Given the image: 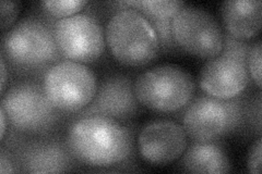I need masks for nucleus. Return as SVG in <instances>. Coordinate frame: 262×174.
I'll return each instance as SVG.
<instances>
[{"mask_svg":"<svg viewBox=\"0 0 262 174\" xmlns=\"http://www.w3.org/2000/svg\"><path fill=\"white\" fill-rule=\"evenodd\" d=\"M177 165L190 173H227L232 169L227 149L220 139L188 142Z\"/></svg>","mask_w":262,"mask_h":174,"instance_id":"obj_14","label":"nucleus"},{"mask_svg":"<svg viewBox=\"0 0 262 174\" xmlns=\"http://www.w3.org/2000/svg\"><path fill=\"white\" fill-rule=\"evenodd\" d=\"M55 21L45 13L30 14L3 33L2 57L19 76L43 78L52 65L63 60L55 39Z\"/></svg>","mask_w":262,"mask_h":174,"instance_id":"obj_2","label":"nucleus"},{"mask_svg":"<svg viewBox=\"0 0 262 174\" xmlns=\"http://www.w3.org/2000/svg\"><path fill=\"white\" fill-rule=\"evenodd\" d=\"M139 111L140 103L135 94L133 78L122 73H112L97 83L92 102L72 119L97 114L124 123L134 119Z\"/></svg>","mask_w":262,"mask_h":174,"instance_id":"obj_12","label":"nucleus"},{"mask_svg":"<svg viewBox=\"0 0 262 174\" xmlns=\"http://www.w3.org/2000/svg\"><path fill=\"white\" fill-rule=\"evenodd\" d=\"M0 8H2V31L6 32L7 29H9L14 21L16 20L20 9L21 3L20 2H2L0 3Z\"/></svg>","mask_w":262,"mask_h":174,"instance_id":"obj_20","label":"nucleus"},{"mask_svg":"<svg viewBox=\"0 0 262 174\" xmlns=\"http://www.w3.org/2000/svg\"><path fill=\"white\" fill-rule=\"evenodd\" d=\"M245 95L221 99L208 94L193 97L182 113V126L190 140H217L243 129Z\"/></svg>","mask_w":262,"mask_h":174,"instance_id":"obj_5","label":"nucleus"},{"mask_svg":"<svg viewBox=\"0 0 262 174\" xmlns=\"http://www.w3.org/2000/svg\"><path fill=\"white\" fill-rule=\"evenodd\" d=\"M54 34L63 59L85 64L96 61L104 53L103 24L90 10L56 20Z\"/></svg>","mask_w":262,"mask_h":174,"instance_id":"obj_11","label":"nucleus"},{"mask_svg":"<svg viewBox=\"0 0 262 174\" xmlns=\"http://www.w3.org/2000/svg\"><path fill=\"white\" fill-rule=\"evenodd\" d=\"M2 144L11 153L18 172L59 173L79 164L60 135L23 136L13 132V136Z\"/></svg>","mask_w":262,"mask_h":174,"instance_id":"obj_9","label":"nucleus"},{"mask_svg":"<svg viewBox=\"0 0 262 174\" xmlns=\"http://www.w3.org/2000/svg\"><path fill=\"white\" fill-rule=\"evenodd\" d=\"M248 127L250 131H256V134H261V93L259 92L250 101H246L244 126Z\"/></svg>","mask_w":262,"mask_h":174,"instance_id":"obj_18","label":"nucleus"},{"mask_svg":"<svg viewBox=\"0 0 262 174\" xmlns=\"http://www.w3.org/2000/svg\"><path fill=\"white\" fill-rule=\"evenodd\" d=\"M186 5L179 0H138V2H119L113 6L130 7L142 13L147 20L171 19L175 13Z\"/></svg>","mask_w":262,"mask_h":174,"instance_id":"obj_16","label":"nucleus"},{"mask_svg":"<svg viewBox=\"0 0 262 174\" xmlns=\"http://www.w3.org/2000/svg\"><path fill=\"white\" fill-rule=\"evenodd\" d=\"M250 40L237 39L224 31L222 52L203 64L199 85L204 93L221 99L242 95L250 84L247 67Z\"/></svg>","mask_w":262,"mask_h":174,"instance_id":"obj_7","label":"nucleus"},{"mask_svg":"<svg viewBox=\"0 0 262 174\" xmlns=\"http://www.w3.org/2000/svg\"><path fill=\"white\" fill-rule=\"evenodd\" d=\"M63 137L73 158L88 167H116L129 161L135 153L134 131L104 115L73 118Z\"/></svg>","mask_w":262,"mask_h":174,"instance_id":"obj_1","label":"nucleus"},{"mask_svg":"<svg viewBox=\"0 0 262 174\" xmlns=\"http://www.w3.org/2000/svg\"><path fill=\"white\" fill-rule=\"evenodd\" d=\"M171 33L179 49L210 59L222 52L224 31L216 19L201 7L185 5L171 18Z\"/></svg>","mask_w":262,"mask_h":174,"instance_id":"obj_10","label":"nucleus"},{"mask_svg":"<svg viewBox=\"0 0 262 174\" xmlns=\"http://www.w3.org/2000/svg\"><path fill=\"white\" fill-rule=\"evenodd\" d=\"M52 105L64 114L78 113L95 95L97 80L86 64L63 59L49 68L42 78Z\"/></svg>","mask_w":262,"mask_h":174,"instance_id":"obj_8","label":"nucleus"},{"mask_svg":"<svg viewBox=\"0 0 262 174\" xmlns=\"http://www.w3.org/2000/svg\"><path fill=\"white\" fill-rule=\"evenodd\" d=\"M0 172L3 174L18 172L11 153L5 147H2V154H0Z\"/></svg>","mask_w":262,"mask_h":174,"instance_id":"obj_22","label":"nucleus"},{"mask_svg":"<svg viewBox=\"0 0 262 174\" xmlns=\"http://www.w3.org/2000/svg\"><path fill=\"white\" fill-rule=\"evenodd\" d=\"M105 40L115 59L127 67L149 64L161 47L151 23L138 10L120 7L106 23Z\"/></svg>","mask_w":262,"mask_h":174,"instance_id":"obj_4","label":"nucleus"},{"mask_svg":"<svg viewBox=\"0 0 262 174\" xmlns=\"http://www.w3.org/2000/svg\"><path fill=\"white\" fill-rule=\"evenodd\" d=\"M2 95V108L13 132L20 135L54 134L66 118V114L49 102L43 82L37 78L14 81Z\"/></svg>","mask_w":262,"mask_h":174,"instance_id":"obj_3","label":"nucleus"},{"mask_svg":"<svg viewBox=\"0 0 262 174\" xmlns=\"http://www.w3.org/2000/svg\"><path fill=\"white\" fill-rule=\"evenodd\" d=\"M195 93L191 74L179 65L160 64L139 74L135 80V94L143 107L173 113L185 109Z\"/></svg>","mask_w":262,"mask_h":174,"instance_id":"obj_6","label":"nucleus"},{"mask_svg":"<svg viewBox=\"0 0 262 174\" xmlns=\"http://www.w3.org/2000/svg\"><path fill=\"white\" fill-rule=\"evenodd\" d=\"M0 115H2V130H0V137H2V140L6 137V133L8 131H9V119L7 117V113L6 111L3 109V108H0Z\"/></svg>","mask_w":262,"mask_h":174,"instance_id":"obj_23","label":"nucleus"},{"mask_svg":"<svg viewBox=\"0 0 262 174\" xmlns=\"http://www.w3.org/2000/svg\"><path fill=\"white\" fill-rule=\"evenodd\" d=\"M188 142L182 124L159 119L146 123L141 129L137 138V147L143 160L151 164L164 165L179 159Z\"/></svg>","mask_w":262,"mask_h":174,"instance_id":"obj_13","label":"nucleus"},{"mask_svg":"<svg viewBox=\"0 0 262 174\" xmlns=\"http://www.w3.org/2000/svg\"><path fill=\"white\" fill-rule=\"evenodd\" d=\"M248 170L250 173L259 174L261 172V138L253 142L248 152Z\"/></svg>","mask_w":262,"mask_h":174,"instance_id":"obj_21","label":"nucleus"},{"mask_svg":"<svg viewBox=\"0 0 262 174\" xmlns=\"http://www.w3.org/2000/svg\"><path fill=\"white\" fill-rule=\"evenodd\" d=\"M225 32L231 36L249 40L261 29L262 4L260 0H231L221 7Z\"/></svg>","mask_w":262,"mask_h":174,"instance_id":"obj_15","label":"nucleus"},{"mask_svg":"<svg viewBox=\"0 0 262 174\" xmlns=\"http://www.w3.org/2000/svg\"><path fill=\"white\" fill-rule=\"evenodd\" d=\"M247 67L251 80L260 88L261 86V40L251 41L247 55Z\"/></svg>","mask_w":262,"mask_h":174,"instance_id":"obj_19","label":"nucleus"},{"mask_svg":"<svg viewBox=\"0 0 262 174\" xmlns=\"http://www.w3.org/2000/svg\"><path fill=\"white\" fill-rule=\"evenodd\" d=\"M0 63H2V94L6 92L7 87V82L8 79H9V76H8V69H7V61L2 57V60H0Z\"/></svg>","mask_w":262,"mask_h":174,"instance_id":"obj_24","label":"nucleus"},{"mask_svg":"<svg viewBox=\"0 0 262 174\" xmlns=\"http://www.w3.org/2000/svg\"><path fill=\"white\" fill-rule=\"evenodd\" d=\"M88 5L85 0H49L39 3L40 9L44 13L55 20L68 18L73 14L81 12Z\"/></svg>","mask_w":262,"mask_h":174,"instance_id":"obj_17","label":"nucleus"}]
</instances>
